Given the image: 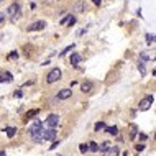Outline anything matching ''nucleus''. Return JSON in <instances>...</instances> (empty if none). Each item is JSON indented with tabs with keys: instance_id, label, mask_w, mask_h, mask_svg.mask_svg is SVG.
<instances>
[{
	"instance_id": "obj_1",
	"label": "nucleus",
	"mask_w": 156,
	"mask_h": 156,
	"mask_svg": "<svg viewBox=\"0 0 156 156\" xmlns=\"http://www.w3.org/2000/svg\"><path fill=\"white\" fill-rule=\"evenodd\" d=\"M7 16H8L13 23L18 22V18L22 16V7H20V3H12V5L7 8Z\"/></svg>"
},
{
	"instance_id": "obj_2",
	"label": "nucleus",
	"mask_w": 156,
	"mask_h": 156,
	"mask_svg": "<svg viewBox=\"0 0 156 156\" xmlns=\"http://www.w3.org/2000/svg\"><path fill=\"white\" fill-rule=\"evenodd\" d=\"M41 130H43V123L40 122V120H34L33 125L30 127V136L33 138V141L34 143H41L40 141V135H41Z\"/></svg>"
},
{
	"instance_id": "obj_3",
	"label": "nucleus",
	"mask_w": 156,
	"mask_h": 156,
	"mask_svg": "<svg viewBox=\"0 0 156 156\" xmlns=\"http://www.w3.org/2000/svg\"><path fill=\"white\" fill-rule=\"evenodd\" d=\"M54 138H56V130L54 128H43L41 130V135H40V141L41 143H44V141H53Z\"/></svg>"
},
{
	"instance_id": "obj_4",
	"label": "nucleus",
	"mask_w": 156,
	"mask_h": 156,
	"mask_svg": "<svg viewBox=\"0 0 156 156\" xmlns=\"http://www.w3.org/2000/svg\"><path fill=\"white\" fill-rule=\"evenodd\" d=\"M61 76H62L61 69H59V68H54V69H51V71L48 72L46 82H48V84H54V82H58V81L61 79Z\"/></svg>"
},
{
	"instance_id": "obj_5",
	"label": "nucleus",
	"mask_w": 156,
	"mask_h": 156,
	"mask_svg": "<svg viewBox=\"0 0 156 156\" xmlns=\"http://www.w3.org/2000/svg\"><path fill=\"white\" fill-rule=\"evenodd\" d=\"M153 102H154V97H153V95H146L140 104H138V110H141V112H146V110L151 109Z\"/></svg>"
},
{
	"instance_id": "obj_6",
	"label": "nucleus",
	"mask_w": 156,
	"mask_h": 156,
	"mask_svg": "<svg viewBox=\"0 0 156 156\" xmlns=\"http://www.w3.org/2000/svg\"><path fill=\"white\" fill-rule=\"evenodd\" d=\"M46 125L50 128H56L58 125H59V115H56V113H51V115L46 117Z\"/></svg>"
},
{
	"instance_id": "obj_7",
	"label": "nucleus",
	"mask_w": 156,
	"mask_h": 156,
	"mask_svg": "<svg viewBox=\"0 0 156 156\" xmlns=\"http://www.w3.org/2000/svg\"><path fill=\"white\" fill-rule=\"evenodd\" d=\"M46 28V22L44 20H38V22H33L31 25L28 26V31H40V30H44Z\"/></svg>"
},
{
	"instance_id": "obj_8",
	"label": "nucleus",
	"mask_w": 156,
	"mask_h": 156,
	"mask_svg": "<svg viewBox=\"0 0 156 156\" xmlns=\"http://www.w3.org/2000/svg\"><path fill=\"white\" fill-rule=\"evenodd\" d=\"M71 95H72V91H71V89H61V91L58 92L56 97H58L59 100H66V99H69Z\"/></svg>"
},
{
	"instance_id": "obj_9",
	"label": "nucleus",
	"mask_w": 156,
	"mask_h": 156,
	"mask_svg": "<svg viewBox=\"0 0 156 156\" xmlns=\"http://www.w3.org/2000/svg\"><path fill=\"white\" fill-rule=\"evenodd\" d=\"M74 23H76V16H72V15H68L61 20V25H64V26H71Z\"/></svg>"
},
{
	"instance_id": "obj_10",
	"label": "nucleus",
	"mask_w": 156,
	"mask_h": 156,
	"mask_svg": "<svg viewBox=\"0 0 156 156\" xmlns=\"http://www.w3.org/2000/svg\"><path fill=\"white\" fill-rule=\"evenodd\" d=\"M13 76L12 72H0V82H12Z\"/></svg>"
},
{
	"instance_id": "obj_11",
	"label": "nucleus",
	"mask_w": 156,
	"mask_h": 156,
	"mask_svg": "<svg viewBox=\"0 0 156 156\" xmlns=\"http://www.w3.org/2000/svg\"><path fill=\"white\" fill-rule=\"evenodd\" d=\"M81 59H82V58H81V54L72 53V56H71V59H69V61H71V64L74 66V68H77V64L81 62Z\"/></svg>"
},
{
	"instance_id": "obj_12",
	"label": "nucleus",
	"mask_w": 156,
	"mask_h": 156,
	"mask_svg": "<svg viewBox=\"0 0 156 156\" xmlns=\"http://www.w3.org/2000/svg\"><path fill=\"white\" fill-rule=\"evenodd\" d=\"M74 10L76 12H79V13H82V12H86V2H82V0H79L77 3L74 5Z\"/></svg>"
},
{
	"instance_id": "obj_13",
	"label": "nucleus",
	"mask_w": 156,
	"mask_h": 156,
	"mask_svg": "<svg viewBox=\"0 0 156 156\" xmlns=\"http://www.w3.org/2000/svg\"><path fill=\"white\" fill-rule=\"evenodd\" d=\"M118 153H120L118 146H110L109 150L105 151V154H107V156H117V154H118Z\"/></svg>"
},
{
	"instance_id": "obj_14",
	"label": "nucleus",
	"mask_w": 156,
	"mask_h": 156,
	"mask_svg": "<svg viewBox=\"0 0 156 156\" xmlns=\"http://www.w3.org/2000/svg\"><path fill=\"white\" fill-rule=\"evenodd\" d=\"M105 131L109 135H112V136H117V135H118V128H117L115 125H112V127H105Z\"/></svg>"
},
{
	"instance_id": "obj_15",
	"label": "nucleus",
	"mask_w": 156,
	"mask_h": 156,
	"mask_svg": "<svg viewBox=\"0 0 156 156\" xmlns=\"http://www.w3.org/2000/svg\"><path fill=\"white\" fill-rule=\"evenodd\" d=\"M38 113H40V110L38 109H33V110H30V112H26V115H25V120H31L33 117H36Z\"/></svg>"
},
{
	"instance_id": "obj_16",
	"label": "nucleus",
	"mask_w": 156,
	"mask_h": 156,
	"mask_svg": "<svg viewBox=\"0 0 156 156\" xmlns=\"http://www.w3.org/2000/svg\"><path fill=\"white\" fill-rule=\"evenodd\" d=\"M5 133H7V136H8V138H13V136H15V133H16V128L15 127H7Z\"/></svg>"
},
{
	"instance_id": "obj_17",
	"label": "nucleus",
	"mask_w": 156,
	"mask_h": 156,
	"mask_svg": "<svg viewBox=\"0 0 156 156\" xmlns=\"http://www.w3.org/2000/svg\"><path fill=\"white\" fill-rule=\"evenodd\" d=\"M87 148H89V151H92V153H97V151H99V145H97V141H89Z\"/></svg>"
},
{
	"instance_id": "obj_18",
	"label": "nucleus",
	"mask_w": 156,
	"mask_h": 156,
	"mask_svg": "<svg viewBox=\"0 0 156 156\" xmlns=\"http://www.w3.org/2000/svg\"><path fill=\"white\" fill-rule=\"evenodd\" d=\"M109 148H110V141H102V143L99 145V151H102V153H105Z\"/></svg>"
},
{
	"instance_id": "obj_19",
	"label": "nucleus",
	"mask_w": 156,
	"mask_h": 156,
	"mask_svg": "<svg viewBox=\"0 0 156 156\" xmlns=\"http://www.w3.org/2000/svg\"><path fill=\"white\" fill-rule=\"evenodd\" d=\"M81 89H82V92H86V94H87V92H91V89H92V82H84V84H82L81 86Z\"/></svg>"
},
{
	"instance_id": "obj_20",
	"label": "nucleus",
	"mask_w": 156,
	"mask_h": 156,
	"mask_svg": "<svg viewBox=\"0 0 156 156\" xmlns=\"http://www.w3.org/2000/svg\"><path fill=\"white\" fill-rule=\"evenodd\" d=\"M140 59L141 61H148V59H151V54L146 53V51H141V53H140Z\"/></svg>"
},
{
	"instance_id": "obj_21",
	"label": "nucleus",
	"mask_w": 156,
	"mask_h": 156,
	"mask_svg": "<svg viewBox=\"0 0 156 156\" xmlns=\"http://www.w3.org/2000/svg\"><path fill=\"white\" fill-rule=\"evenodd\" d=\"M104 128H105V123H104V122H97L95 125H94V130H95V131H102Z\"/></svg>"
},
{
	"instance_id": "obj_22",
	"label": "nucleus",
	"mask_w": 156,
	"mask_h": 156,
	"mask_svg": "<svg viewBox=\"0 0 156 156\" xmlns=\"http://www.w3.org/2000/svg\"><path fill=\"white\" fill-rule=\"evenodd\" d=\"M138 69H140V74H141V76H146V69H145L143 61H140V62H138Z\"/></svg>"
},
{
	"instance_id": "obj_23",
	"label": "nucleus",
	"mask_w": 156,
	"mask_h": 156,
	"mask_svg": "<svg viewBox=\"0 0 156 156\" xmlns=\"http://www.w3.org/2000/svg\"><path fill=\"white\" fill-rule=\"evenodd\" d=\"M146 43H148V44H153V43H154V34L146 33Z\"/></svg>"
},
{
	"instance_id": "obj_24",
	"label": "nucleus",
	"mask_w": 156,
	"mask_h": 156,
	"mask_svg": "<svg viewBox=\"0 0 156 156\" xmlns=\"http://www.w3.org/2000/svg\"><path fill=\"white\" fill-rule=\"evenodd\" d=\"M136 133H138V128L135 127V125H131V133H130V138H131V140L135 138V135H136Z\"/></svg>"
},
{
	"instance_id": "obj_25",
	"label": "nucleus",
	"mask_w": 156,
	"mask_h": 156,
	"mask_svg": "<svg viewBox=\"0 0 156 156\" xmlns=\"http://www.w3.org/2000/svg\"><path fill=\"white\" fill-rule=\"evenodd\" d=\"M79 151H81V153H87V151H89L87 145H84V143H82L81 146H79Z\"/></svg>"
},
{
	"instance_id": "obj_26",
	"label": "nucleus",
	"mask_w": 156,
	"mask_h": 156,
	"mask_svg": "<svg viewBox=\"0 0 156 156\" xmlns=\"http://www.w3.org/2000/svg\"><path fill=\"white\" fill-rule=\"evenodd\" d=\"M71 50H74V44H71V46H68L64 51H61V53H59V56H64V54L68 53V51H71Z\"/></svg>"
},
{
	"instance_id": "obj_27",
	"label": "nucleus",
	"mask_w": 156,
	"mask_h": 156,
	"mask_svg": "<svg viewBox=\"0 0 156 156\" xmlns=\"http://www.w3.org/2000/svg\"><path fill=\"white\" fill-rule=\"evenodd\" d=\"M16 58H18V51H13L8 54V59H16Z\"/></svg>"
},
{
	"instance_id": "obj_28",
	"label": "nucleus",
	"mask_w": 156,
	"mask_h": 156,
	"mask_svg": "<svg viewBox=\"0 0 156 156\" xmlns=\"http://www.w3.org/2000/svg\"><path fill=\"white\" fill-rule=\"evenodd\" d=\"M135 150H136V151H143L145 150V145H135Z\"/></svg>"
},
{
	"instance_id": "obj_29",
	"label": "nucleus",
	"mask_w": 156,
	"mask_h": 156,
	"mask_svg": "<svg viewBox=\"0 0 156 156\" xmlns=\"http://www.w3.org/2000/svg\"><path fill=\"white\" fill-rule=\"evenodd\" d=\"M23 95V92H22V89H18V91H16L15 94H13V97H16V99H18V97H22Z\"/></svg>"
},
{
	"instance_id": "obj_30",
	"label": "nucleus",
	"mask_w": 156,
	"mask_h": 156,
	"mask_svg": "<svg viewBox=\"0 0 156 156\" xmlns=\"http://www.w3.org/2000/svg\"><path fill=\"white\" fill-rule=\"evenodd\" d=\"M146 138H148V136H146V135H145V133H140V140H141V141H145V140H146Z\"/></svg>"
},
{
	"instance_id": "obj_31",
	"label": "nucleus",
	"mask_w": 156,
	"mask_h": 156,
	"mask_svg": "<svg viewBox=\"0 0 156 156\" xmlns=\"http://www.w3.org/2000/svg\"><path fill=\"white\" fill-rule=\"evenodd\" d=\"M58 145H59V141H54V143H53V145H51V148H50V150H54V148H56V146H58Z\"/></svg>"
},
{
	"instance_id": "obj_32",
	"label": "nucleus",
	"mask_w": 156,
	"mask_h": 156,
	"mask_svg": "<svg viewBox=\"0 0 156 156\" xmlns=\"http://www.w3.org/2000/svg\"><path fill=\"white\" fill-rule=\"evenodd\" d=\"M3 20H5V15H3V13H0V25L3 23Z\"/></svg>"
},
{
	"instance_id": "obj_33",
	"label": "nucleus",
	"mask_w": 156,
	"mask_h": 156,
	"mask_svg": "<svg viewBox=\"0 0 156 156\" xmlns=\"http://www.w3.org/2000/svg\"><path fill=\"white\" fill-rule=\"evenodd\" d=\"M94 3H95V5H100V3H102V0H92Z\"/></svg>"
},
{
	"instance_id": "obj_34",
	"label": "nucleus",
	"mask_w": 156,
	"mask_h": 156,
	"mask_svg": "<svg viewBox=\"0 0 156 156\" xmlns=\"http://www.w3.org/2000/svg\"><path fill=\"white\" fill-rule=\"evenodd\" d=\"M0 156H5V151H0Z\"/></svg>"
},
{
	"instance_id": "obj_35",
	"label": "nucleus",
	"mask_w": 156,
	"mask_h": 156,
	"mask_svg": "<svg viewBox=\"0 0 156 156\" xmlns=\"http://www.w3.org/2000/svg\"><path fill=\"white\" fill-rule=\"evenodd\" d=\"M123 156H128V154H127V153H125V154H123Z\"/></svg>"
},
{
	"instance_id": "obj_36",
	"label": "nucleus",
	"mask_w": 156,
	"mask_h": 156,
	"mask_svg": "<svg viewBox=\"0 0 156 156\" xmlns=\"http://www.w3.org/2000/svg\"><path fill=\"white\" fill-rule=\"evenodd\" d=\"M2 2H3V0H0V3H2Z\"/></svg>"
},
{
	"instance_id": "obj_37",
	"label": "nucleus",
	"mask_w": 156,
	"mask_h": 156,
	"mask_svg": "<svg viewBox=\"0 0 156 156\" xmlns=\"http://www.w3.org/2000/svg\"><path fill=\"white\" fill-rule=\"evenodd\" d=\"M58 156H62V154H58Z\"/></svg>"
}]
</instances>
